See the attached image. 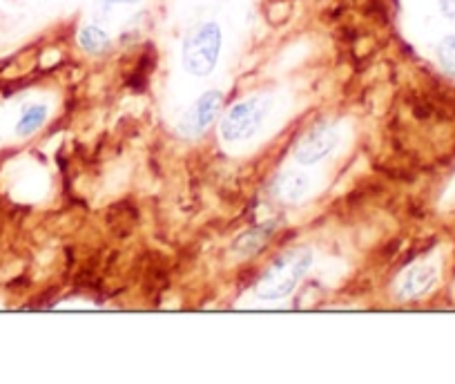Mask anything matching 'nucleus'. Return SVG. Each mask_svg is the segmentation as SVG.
I'll return each mask as SVG.
<instances>
[{
  "label": "nucleus",
  "mask_w": 455,
  "mask_h": 384,
  "mask_svg": "<svg viewBox=\"0 0 455 384\" xmlns=\"http://www.w3.org/2000/svg\"><path fill=\"white\" fill-rule=\"evenodd\" d=\"M313 266V252L308 248H292L273 261L257 282L255 295L261 302H279L288 298Z\"/></svg>",
  "instance_id": "nucleus-1"
},
{
  "label": "nucleus",
  "mask_w": 455,
  "mask_h": 384,
  "mask_svg": "<svg viewBox=\"0 0 455 384\" xmlns=\"http://www.w3.org/2000/svg\"><path fill=\"white\" fill-rule=\"evenodd\" d=\"M221 28L217 23H201L186 36L181 47V63L192 76H210L221 54Z\"/></svg>",
  "instance_id": "nucleus-2"
},
{
  "label": "nucleus",
  "mask_w": 455,
  "mask_h": 384,
  "mask_svg": "<svg viewBox=\"0 0 455 384\" xmlns=\"http://www.w3.org/2000/svg\"><path fill=\"white\" fill-rule=\"evenodd\" d=\"M270 106H273V101L264 99V96L239 101L221 119V137L230 143L255 137L261 125H264L266 116H268Z\"/></svg>",
  "instance_id": "nucleus-3"
},
{
  "label": "nucleus",
  "mask_w": 455,
  "mask_h": 384,
  "mask_svg": "<svg viewBox=\"0 0 455 384\" xmlns=\"http://www.w3.org/2000/svg\"><path fill=\"white\" fill-rule=\"evenodd\" d=\"M339 146V130L335 124L313 125L292 148V156L301 165H315L331 156Z\"/></svg>",
  "instance_id": "nucleus-4"
},
{
  "label": "nucleus",
  "mask_w": 455,
  "mask_h": 384,
  "mask_svg": "<svg viewBox=\"0 0 455 384\" xmlns=\"http://www.w3.org/2000/svg\"><path fill=\"white\" fill-rule=\"evenodd\" d=\"M223 106V94L219 90L204 92V94L188 108L186 115L179 121V132L186 137H199L204 134L210 125L217 121L219 112Z\"/></svg>",
  "instance_id": "nucleus-5"
},
{
  "label": "nucleus",
  "mask_w": 455,
  "mask_h": 384,
  "mask_svg": "<svg viewBox=\"0 0 455 384\" xmlns=\"http://www.w3.org/2000/svg\"><path fill=\"white\" fill-rule=\"evenodd\" d=\"M437 266L418 264L411 266L397 284V298L400 300H419L433 291L437 284Z\"/></svg>",
  "instance_id": "nucleus-6"
},
{
  "label": "nucleus",
  "mask_w": 455,
  "mask_h": 384,
  "mask_svg": "<svg viewBox=\"0 0 455 384\" xmlns=\"http://www.w3.org/2000/svg\"><path fill=\"white\" fill-rule=\"evenodd\" d=\"M310 190V179L306 177L299 170H291V172H283L282 177L275 181V195L279 199L288 204H297L308 195Z\"/></svg>",
  "instance_id": "nucleus-7"
},
{
  "label": "nucleus",
  "mask_w": 455,
  "mask_h": 384,
  "mask_svg": "<svg viewBox=\"0 0 455 384\" xmlns=\"http://www.w3.org/2000/svg\"><path fill=\"white\" fill-rule=\"evenodd\" d=\"M47 115H50V110H47L45 103H32V106L23 108L19 124H16V134L19 137H29L36 130H41L43 124L47 121Z\"/></svg>",
  "instance_id": "nucleus-8"
},
{
  "label": "nucleus",
  "mask_w": 455,
  "mask_h": 384,
  "mask_svg": "<svg viewBox=\"0 0 455 384\" xmlns=\"http://www.w3.org/2000/svg\"><path fill=\"white\" fill-rule=\"evenodd\" d=\"M78 45L87 54H103V52L109 50L112 41H109V34L103 28H99V25H85L78 32Z\"/></svg>",
  "instance_id": "nucleus-9"
},
{
  "label": "nucleus",
  "mask_w": 455,
  "mask_h": 384,
  "mask_svg": "<svg viewBox=\"0 0 455 384\" xmlns=\"http://www.w3.org/2000/svg\"><path fill=\"white\" fill-rule=\"evenodd\" d=\"M435 56L442 72H444L446 76L455 78V34H449V36H444L440 43H437Z\"/></svg>",
  "instance_id": "nucleus-10"
},
{
  "label": "nucleus",
  "mask_w": 455,
  "mask_h": 384,
  "mask_svg": "<svg viewBox=\"0 0 455 384\" xmlns=\"http://www.w3.org/2000/svg\"><path fill=\"white\" fill-rule=\"evenodd\" d=\"M440 12L446 20L455 25V0H440Z\"/></svg>",
  "instance_id": "nucleus-11"
},
{
  "label": "nucleus",
  "mask_w": 455,
  "mask_h": 384,
  "mask_svg": "<svg viewBox=\"0 0 455 384\" xmlns=\"http://www.w3.org/2000/svg\"><path fill=\"white\" fill-rule=\"evenodd\" d=\"M105 5L112 7V5H139L141 0H103Z\"/></svg>",
  "instance_id": "nucleus-12"
}]
</instances>
